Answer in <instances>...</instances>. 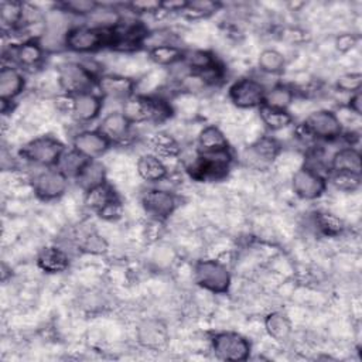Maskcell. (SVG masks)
<instances>
[{
	"instance_id": "16",
	"label": "cell",
	"mask_w": 362,
	"mask_h": 362,
	"mask_svg": "<svg viewBox=\"0 0 362 362\" xmlns=\"http://www.w3.org/2000/svg\"><path fill=\"white\" fill-rule=\"evenodd\" d=\"M133 124L124 117L120 110H113L105 115L96 127L110 144H124L132 139Z\"/></svg>"
},
{
	"instance_id": "21",
	"label": "cell",
	"mask_w": 362,
	"mask_h": 362,
	"mask_svg": "<svg viewBox=\"0 0 362 362\" xmlns=\"http://www.w3.org/2000/svg\"><path fill=\"white\" fill-rule=\"evenodd\" d=\"M37 266L48 274L62 273L69 267V256L59 246H47L37 255Z\"/></svg>"
},
{
	"instance_id": "38",
	"label": "cell",
	"mask_w": 362,
	"mask_h": 362,
	"mask_svg": "<svg viewBox=\"0 0 362 362\" xmlns=\"http://www.w3.org/2000/svg\"><path fill=\"white\" fill-rule=\"evenodd\" d=\"M57 6L69 16L88 18L99 7V3L93 0H65Z\"/></svg>"
},
{
	"instance_id": "4",
	"label": "cell",
	"mask_w": 362,
	"mask_h": 362,
	"mask_svg": "<svg viewBox=\"0 0 362 362\" xmlns=\"http://www.w3.org/2000/svg\"><path fill=\"white\" fill-rule=\"evenodd\" d=\"M98 75L82 62L69 61L58 66L57 82L61 92L68 95H79L83 92H90L96 88Z\"/></svg>"
},
{
	"instance_id": "36",
	"label": "cell",
	"mask_w": 362,
	"mask_h": 362,
	"mask_svg": "<svg viewBox=\"0 0 362 362\" xmlns=\"http://www.w3.org/2000/svg\"><path fill=\"white\" fill-rule=\"evenodd\" d=\"M86 160L83 156H81L78 151H75L72 147L69 150L65 148V151L62 153L57 168H59L69 180L75 178L76 174L79 173V170L82 168V165L86 163Z\"/></svg>"
},
{
	"instance_id": "32",
	"label": "cell",
	"mask_w": 362,
	"mask_h": 362,
	"mask_svg": "<svg viewBox=\"0 0 362 362\" xmlns=\"http://www.w3.org/2000/svg\"><path fill=\"white\" fill-rule=\"evenodd\" d=\"M314 226L327 238L339 236L345 229L344 221L328 211H317L314 214Z\"/></svg>"
},
{
	"instance_id": "1",
	"label": "cell",
	"mask_w": 362,
	"mask_h": 362,
	"mask_svg": "<svg viewBox=\"0 0 362 362\" xmlns=\"http://www.w3.org/2000/svg\"><path fill=\"white\" fill-rule=\"evenodd\" d=\"M297 132L301 137L317 141H334L344 134L341 119L328 109H318L310 113L297 127Z\"/></svg>"
},
{
	"instance_id": "15",
	"label": "cell",
	"mask_w": 362,
	"mask_h": 362,
	"mask_svg": "<svg viewBox=\"0 0 362 362\" xmlns=\"http://www.w3.org/2000/svg\"><path fill=\"white\" fill-rule=\"evenodd\" d=\"M110 146V141L98 129H83L72 137V148L89 160L102 157Z\"/></svg>"
},
{
	"instance_id": "22",
	"label": "cell",
	"mask_w": 362,
	"mask_h": 362,
	"mask_svg": "<svg viewBox=\"0 0 362 362\" xmlns=\"http://www.w3.org/2000/svg\"><path fill=\"white\" fill-rule=\"evenodd\" d=\"M281 150L280 143L272 136H262L247 150L250 161L256 165H266L274 161Z\"/></svg>"
},
{
	"instance_id": "9",
	"label": "cell",
	"mask_w": 362,
	"mask_h": 362,
	"mask_svg": "<svg viewBox=\"0 0 362 362\" xmlns=\"http://www.w3.org/2000/svg\"><path fill=\"white\" fill-rule=\"evenodd\" d=\"M211 348L221 361L240 362L250 356L252 345L246 337L233 331H221L211 338Z\"/></svg>"
},
{
	"instance_id": "20",
	"label": "cell",
	"mask_w": 362,
	"mask_h": 362,
	"mask_svg": "<svg viewBox=\"0 0 362 362\" xmlns=\"http://www.w3.org/2000/svg\"><path fill=\"white\" fill-rule=\"evenodd\" d=\"M136 171L147 184H158L168 175V167L154 153H144L137 158Z\"/></svg>"
},
{
	"instance_id": "27",
	"label": "cell",
	"mask_w": 362,
	"mask_h": 362,
	"mask_svg": "<svg viewBox=\"0 0 362 362\" xmlns=\"http://www.w3.org/2000/svg\"><path fill=\"white\" fill-rule=\"evenodd\" d=\"M296 90L293 86L286 83H274L270 88H266L263 105L273 109L288 110L291 103L294 102Z\"/></svg>"
},
{
	"instance_id": "10",
	"label": "cell",
	"mask_w": 362,
	"mask_h": 362,
	"mask_svg": "<svg viewBox=\"0 0 362 362\" xmlns=\"http://www.w3.org/2000/svg\"><path fill=\"white\" fill-rule=\"evenodd\" d=\"M37 198L41 201H55L61 198L69 185V178L57 167L40 168L30 180Z\"/></svg>"
},
{
	"instance_id": "42",
	"label": "cell",
	"mask_w": 362,
	"mask_h": 362,
	"mask_svg": "<svg viewBox=\"0 0 362 362\" xmlns=\"http://www.w3.org/2000/svg\"><path fill=\"white\" fill-rule=\"evenodd\" d=\"M359 37L354 33H342L335 38V48L339 52H348L358 45Z\"/></svg>"
},
{
	"instance_id": "19",
	"label": "cell",
	"mask_w": 362,
	"mask_h": 362,
	"mask_svg": "<svg viewBox=\"0 0 362 362\" xmlns=\"http://www.w3.org/2000/svg\"><path fill=\"white\" fill-rule=\"evenodd\" d=\"M137 339L147 349H161L168 341L167 327L154 318L144 320L137 327Z\"/></svg>"
},
{
	"instance_id": "28",
	"label": "cell",
	"mask_w": 362,
	"mask_h": 362,
	"mask_svg": "<svg viewBox=\"0 0 362 362\" xmlns=\"http://www.w3.org/2000/svg\"><path fill=\"white\" fill-rule=\"evenodd\" d=\"M23 4L20 1L4 0L0 3V24L4 34H16L21 27Z\"/></svg>"
},
{
	"instance_id": "14",
	"label": "cell",
	"mask_w": 362,
	"mask_h": 362,
	"mask_svg": "<svg viewBox=\"0 0 362 362\" xmlns=\"http://www.w3.org/2000/svg\"><path fill=\"white\" fill-rule=\"evenodd\" d=\"M136 86L134 79L120 74H100L96 79L98 93L105 100L112 99L120 103L136 93Z\"/></svg>"
},
{
	"instance_id": "17",
	"label": "cell",
	"mask_w": 362,
	"mask_h": 362,
	"mask_svg": "<svg viewBox=\"0 0 362 362\" xmlns=\"http://www.w3.org/2000/svg\"><path fill=\"white\" fill-rule=\"evenodd\" d=\"M103 100L105 99L95 90L75 95L71 116L78 123H90L100 116Z\"/></svg>"
},
{
	"instance_id": "11",
	"label": "cell",
	"mask_w": 362,
	"mask_h": 362,
	"mask_svg": "<svg viewBox=\"0 0 362 362\" xmlns=\"http://www.w3.org/2000/svg\"><path fill=\"white\" fill-rule=\"evenodd\" d=\"M264 93L266 86L252 76L239 78L228 88L229 100L239 109H259L263 105Z\"/></svg>"
},
{
	"instance_id": "35",
	"label": "cell",
	"mask_w": 362,
	"mask_h": 362,
	"mask_svg": "<svg viewBox=\"0 0 362 362\" xmlns=\"http://www.w3.org/2000/svg\"><path fill=\"white\" fill-rule=\"evenodd\" d=\"M257 66L267 75L280 74L286 66V57L274 48H266L257 57Z\"/></svg>"
},
{
	"instance_id": "31",
	"label": "cell",
	"mask_w": 362,
	"mask_h": 362,
	"mask_svg": "<svg viewBox=\"0 0 362 362\" xmlns=\"http://www.w3.org/2000/svg\"><path fill=\"white\" fill-rule=\"evenodd\" d=\"M184 62L188 65L191 72L201 74L208 69H212L219 64L216 57L206 49H188L184 52Z\"/></svg>"
},
{
	"instance_id": "24",
	"label": "cell",
	"mask_w": 362,
	"mask_h": 362,
	"mask_svg": "<svg viewBox=\"0 0 362 362\" xmlns=\"http://www.w3.org/2000/svg\"><path fill=\"white\" fill-rule=\"evenodd\" d=\"M74 180L83 192L93 187H98L106 182L105 165L98 158L86 160V163L82 165V168L79 170V173Z\"/></svg>"
},
{
	"instance_id": "44",
	"label": "cell",
	"mask_w": 362,
	"mask_h": 362,
	"mask_svg": "<svg viewBox=\"0 0 362 362\" xmlns=\"http://www.w3.org/2000/svg\"><path fill=\"white\" fill-rule=\"evenodd\" d=\"M348 110L352 112L354 115L356 116H361L362 113V95H361V90L359 92H355L352 95H349V99H348Z\"/></svg>"
},
{
	"instance_id": "40",
	"label": "cell",
	"mask_w": 362,
	"mask_h": 362,
	"mask_svg": "<svg viewBox=\"0 0 362 362\" xmlns=\"http://www.w3.org/2000/svg\"><path fill=\"white\" fill-rule=\"evenodd\" d=\"M335 86L338 90L345 92V93H355L361 90L362 86V75L359 72H346L338 76Z\"/></svg>"
},
{
	"instance_id": "2",
	"label": "cell",
	"mask_w": 362,
	"mask_h": 362,
	"mask_svg": "<svg viewBox=\"0 0 362 362\" xmlns=\"http://www.w3.org/2000/svg\"><path fill=\"white\" fill-rule=\"evenodd\" d=\"M232 163L230 150L218 153H198L185 164L191 178L198 181H218L228 175Z\"/></svg>"
},
{
	"instance_id": "18",
	"label": "cell",
	"mask_w": 362,
	"mask_h": 362,
	"mask_svg": "<svg viewBox=\"0 0 362 362\" xmlns=\"http://www.w3.org/2000/svg\"><path fill=\"white\" fill-rule=\"evenodd\" d=\"M25 88V76L21 69L13 65H3L0 69V100L14 102Z\"/></svg>"
},
{
	"instance_id": "39",
	"label": "cell",
	"mask_w": 362,
	"mask_h": 362,
	"mask_svg": "<svg viewBox=\"0 0 362 362\" xmlns=\"http://www.w3.org/2000/svg\"><path fill=\"white\" fill-rule=\"evenodd\" d=\"M78 247L82 252L86 253H92V255H100L103 252H106L107 249V243L106 240L96 233L95 230H88L85 233L81 235V238H78Z\"/></svg>"
},
{
	"instance_id": "12",
	"label": "cell",
	"mask_w": 362,
	"mask_h": 362,
	"mask_svg": "<svg viewBox=\"0 0 362 362\" xmlns=\"http://www.w3.org/2000/svg\"><path fill=\"white\" fill-rule=\"evenodd\" d=\"M141 205L151 219L160 222L174 214L178 199L177 195L170 189L153 187L141 194Z\"/></svg>"
},
{
	"instance_id": "3",
	"label": "cell",
	"mask_w": 362,
	"mask_h": 362,
	"mask_svg": "<svg viewBox=\"0 0 362 362\" xmlns=\"http://www.w3.org/2000/svg\"><path fill=\"white\" fill-rule=\"evenodd\" d=\"M64 151L65 146L59 139L44 134L27 141L20 150V157L34 167L49 168L57 167Z\"/></svg>"
},
{
	"instance_id": "41",
	"label": "cell",
	"mask_w": 362,
	"mask_h": 362,
	"mask_svg": "<svg viewBox=\"0 0 362 362\" xmlns=\"http://www.w3.org/2000/svg\"><path fill=\"white\" fill-rule=\"evenodd\" d=\"M126 7L134 14H158L161 13V1L157 0H133Z\"/></svg>"
},
{
	"instance_id": "29",
	"label": "cell",
	"mask_w": 362,
	"mask_h": 362,
	"mask_svg": "<svg viewBox=\"0 0 362 362\" xmlns=\"http://www.w3.org/2000/svg\"><path fill=\"white\" fill-rule=\"evenodd\" d=\"M259 117L264 127L270 132H280L293 124V115L288 110L273 109L264 105L259 107Z\"/></svg>"
},
{
	"instance_id": "13",
	"label": "cell",
	"mask_w": 362,
	"mask_h": 362,
	"mask_svg": "<svg viewBox=\"0 0 362 362\" xmlns=\"http://www.w3.org/2000/svg\"><path fill=\"white\" fill-rule=\"evenodd\" d=\"M327 177L318 171L303 165L294 171L291 177L293 192L305 201H314L320 198L327 189Z\"/></svg>"
},
{
	"instance_id": "6",
	"label": "cell",
	"mask_w": 362,
	"mask_h": 362,
	"mask_svg": "<svg viewBox=\"0 0 362 362\" xmlns=\"http://www.w3.org/2000/svg\"><path fill=\"white\" fill-rule=\"evenodd\" d=\"M110 30L95 28L88 24L72 25L65 37V48L76 54L96 52L109 47Z\"/></svg>"
},
{
	"instance_id": "23",
	"label": "cell",
	"mask_w": 362,
	"mask_h": 362,
	"mask_svg": "<svg viewBox=\"0 0 362 362\" xmlns=\"http://www.w3.org/2000/svg\"><path fill=\"white\" fill-rule=\"evenodd\" d=\"M197 146L198 153H218L229 150V143L225 133L215 124L201 129L197 137Z\"/></svg>"
},
{
	"instance_id": "25",
	"label": "cell",
	"mask_w": 362,
	"mask_h": 362,
	"mask_svg": "<svg viewBox=\"0 0 362 362\" xmlns=\"http://www.w3.org/2000/svg\"><path fill=\"white\" fill-rule=\"evenodd\" d=\"M329 171H351L361 174V153L354 146H345L329 157Z\"/></svg>"
},
{
	"instance_id": "33",
	"label": "cell",
	"mask_w": 362,
	"mask_h": 362,
	"mask_svg": "<svg viewBox=\"0 0 362 362\" xmlns=\"http://www.w3.org/2000/svg\"><path fill=\"white\" fill-rule=\"evenodd\" d=\"M264 329L276 341H286L291 334V322L288 317L280 311H273L264 318Z\"/></svg>"
},
{
	"instance_id": "5",
	"label": "cell",
	"mask_w": 362,
	"mask_h": 362,
	"mask_svg": "<svg viewBox=\"0 0 362 362\" xmlns=\"http://www.w3.org/2000/svg\"><path fill=\"white\" fill-rule=\"evenodd\" d=\"M85 206L105 221H116L123 214V205L113 187L106 181L83 192Z\"/></svg>"
},
{
	"instance_id": "8",
	"label": "cell",
	"mask_w": 362,
	"mask_h": 362,
	"mask_svg": "<svg viewBox=\"0 0 362 362\" xmlns=\"http://www.w3.org/2000/svg\"><path fill=\"white\" fill-rule=\"evenodd\" d=\"M45 52L38 40H21L4 48L3 61L4 65H13L21 71H31L42 65Z\"/></svg>"
},
{
	"instance_id": "43",
	"label": "cell",
	"mask_w": 362,
	"mask_h": 362,
	"mask_svg": "<svg viewBox=\"0 0 362 362\" xmlns=\"http://www.w3.org/2000/svg\"><path fill=\"white\" fill-rule=\"evenodd\" d=\"M185 0H165L161 1V13H182L187 7Z\"/></svg>"
},
{
	"instance_id": "30",
	"label": "cell",
	"mask_w": 362,
	"mask_h": 362,
	"mask_svg": "<svg viewBox=\"0 0 362 362\" xmlns=\"http://www.w3.org/2000/svg\"><path fill=\"white\" fill-rule=\"evenodd\" d=\"M151 148L156 156L161 160L164 158H175L181 153L180 143L167 132H157L151 136Z\"/></svg>"
},
{
	"instance_id": "7",
	"label": "cell",
	"mask_w": 362,
	"mask_h": 362,
	"mask_svg": "<svg viewBox=\"0 0 362 362\" xmlns=\"http://www.w3.org/2000/svg\"><path fill=\"white\" fill-rule=\"evenodd\" d=\"M194 280L195 283L212 293V294H223L229 290L232 277L225 263L215 259L199 260L194 266Z\"/></svg>"
},
{
	"instance_id": "34",
	"label": "cell",
	"mask_w": 362,
	"mask_h": 362,
	"mask_svg": "<svg viewBox=\"0 0 362 362\" xmlns=\"http://www.w3.org/2000/svg\"><path fill=\"white\" fill-rule=\"evenodd\" d=\"M361 181V174L351 171H329L327 175V182L341 192H355L359 189Z\"/></svg>"
},
{
	"instance_id": "37",
	"label": "cell",
	"mask_w": 362,
	"mask_h": 362,
	"mask_svg": "<svg viewBox=\"0 0 362 362\" xmlns=\"http://www.w3.org/2000/svg\"><path fill=\"white\" fill-rule=\"evenodd\" d=\"M221 7V3L212 1V0H192L187 3V7L181 13L184 17L189 20H198L208 16H212L215 11H218Z\"/></svg>"
},
{
	"instance_id": "26",
	"label": "cell",
	"mask_w": 362,
	"mask_h": 362,
	"mask_svg": "<svg viewBox=\"0 0 362 362\" xmlns=\"http://www.w3.org/2000/svg\"><path fill=\"white\" fill-rule=\"evenodd\" d=\"M184 52L185 51L181 47H178L177 44L168 42V44H160V45L150 47L147 51V55L153 64H156L158 66L171 68L173 65H175L184 59Z\"/></svg>"
}]
</instances>
